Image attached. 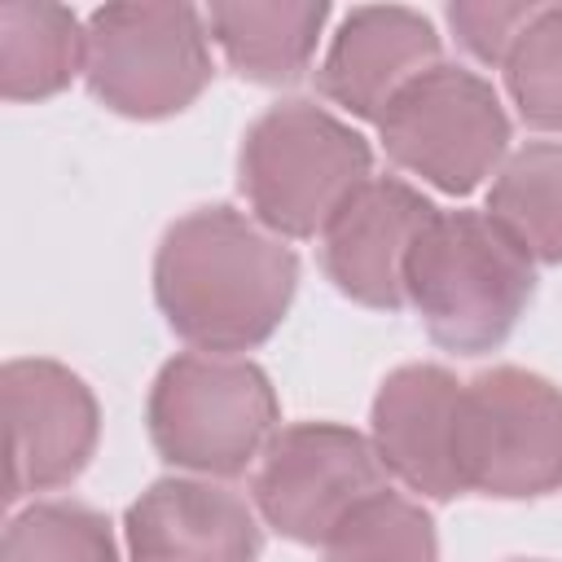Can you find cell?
<instances>
[{
    "mask_svg": "<svg viewBox=\"0 0 562 562\" xmlns=\"http://www.w3.org/2000/svg\"><path fill=\"white\" fill-rule=\"evenodd\" d=\"M83 70V26L44 0L0 4V97L48 101Z\"/></svg>",
    "mask_w": 562,
    "mask_h": 562,
    "instance_id": "9a60e30c",
    "label": "cell"
},
{
    "mask_svg": "<svg viewBox=\"0 0 562 562\" xmlns=\"http://www.w3.org/2000/svg\"><path fill=\"white\" fill-rule=\"evenodd\" d=\"M277 391L246 356L184 351L171 356L145 404L154 452L202 479H233L263 457L277 435Z\"/></svg>",
    "mask_w": 562,
    "mask_h": 562,
    "instance_id": "277c9868",
    "label": "cell"
},
{
    "mask_svg": "<svg viewBox=\"0 0 562 562\" xmlns=\"http://www.w3.org/2000/svg\"><path fill=\"white\" fill-rule=\"evenodd\" d=\"M378 136L400 171L422 176L439 193L465 198L501 171L509 114L483 75L439 61L386 105Z\"/></svg>",
    "mask_w": 562,
    "mask_h": 562,
    "instance_id": "52a82bcc",
    "label": "cell"
},
{
    "mask_svg": "<svg viewBox=\"0 0 562 562\" xmlns=\"http://www.w3.org/2000/svg\"><path fill=\"white\" fill-rule=\"evenodd\" d=\"M0 395L9 422L4 501L75 483L101 439V408L88 382L57 360L26 356L0 369Z\"/></svg>",
    "mask_w": 562,
    "mask_h": 562,
    "instance_id": "9c48e42d",
    "label": "cell"
},
{
    "mask_svg": "<svg viewBox=\"0 0 562 562\" xmlns=\"http://www.w3.org/2000/svg\"><path fill=\"white\" fill-rule=\"evenodd\" d=\"M461 382L443 364H400L382 378L369 413V439L391 479L426 501L465 496L457 465Z\"/></svg>",
    "mask_w": 562,
    "mask_h": 562,
    "instance_id": "8fae6325",
    "label": "cell"
},
{
    "mask_svg": "<svg viewBox=\"0 0 562 562\" xmlns=\"http://www.w3.org/2000/svg\"><path fill=\"white\" fill-rule=\"evenodd\" d=\"M206 13L193 4H105L83 26V79L123 119H171L211 83Z\"/></svg>",
    "mask_w": 562,
    "mask_h": 562,
    "instance_id": "5b68a950",
    "label": "cell"
},
{
    "mask_svg": "<svg viewBox=\"0 0 562 562\" xmlns=\"http://www.w3.org/2000/svg\"><path fill=\"white\" fill-rule=\"evenodd\" d=\"M435 206L400 176H373L321 233V263L338 294L360 307L400 312L408 303V255Z\"/></svg>",
    "mask_w": 562,
    "mask_h": 562,
    "instance_id": "30bf717a",
    "label": "cell"
},
{
    "mask_svg": "<svg viewBox=\"0 0 562 562\" xmlns=\"http://www.w3.org/2000/svg\"><path fill=\"white\" fill-rule=\"evenodd\" d=\"M386 465L369 435L338 422L281 426L250 479L255 514L294 544H325L338 522L386 487Z\"/></svg>",
    "mask_w": 562,
    "mask_h": 562,
    "instance_id": "ba28073f",
    "label": "cell"
},
{
    "mask_svg": "<svg viewBox=\"0 0 562 562\" xmlns=\"http://www.w3.org/2000/svg\"><path fill=\"white\" fill-rule=\"evenodd\" d=\"M514 562H540V558H514Z\"/></svg>",
    "mask_w": 562,
    "mask_h": 562,
    "instance_id": "44dd1931",
    "label": "cell"
},
{
    "mask_svg": "<svg viewBox=\"0 0 562 562\" xmlns=\"http://www.w3.org/2000/svg\"><path fill=\"white\" fill-rule=\"evenodd\" d=\"M299 290L285 237L233 206L180 215L154 255V299L171 334L198 351L237 356L277 334Z\"/></svg>",
    "mask_w": 562,
    "mask_h": 562,
    "instance_id": "6da1fadb",
    "label": "cell"
},
{
    "mask_svg": "<svg viewBox=\"0 0 562 562\" xmlns=\"http://www.w3.org/2000/svg\"><path fill=\"white\" fill-rule=\"evenodd\" d=\"M540 13L536 0H457L448 4V26L457 31V40L465 44L470 57L487 61V66H505L509 48L518 44V35L527 31V22Z\"/></svg>",
    "mask_w": 562,
    "mask_h": 562,
    "instance_id": "ffe728a7",
    "label": "cell"
},
{
    "mask_svg": "<svg viewBox=\"0 0 562 562\" xmlns=\"http://www.w3.org/2000/svg\"><path fill=\"white\" fill-rule=\"evenodd\" d=\"M501 70L518 119L536 132H562V4H540Z\"/></svg>",
    "mask_w": 562,
    "mask_h": 562,
    "instance_id": "d6986e66",
    "label": "cell"
},
{
    "mask_svg": "<svg viewBox=\"0 0 562 562\" xmlns=\"http://www.w3.org/2000/svg\"><path fill=\"white\" fill-rule=\"evenodd\" d=\"M487 215L531 263L562 268V140H531L509 154L487 189Z\"/></svg>",
    "mask_w": 562,
    "mask_h": 562,
    "instance_id": "2e32d148",
    "label": "cell"
},
{
    "mask_svg": "<svg viewBox=\"0 0 562 562\" xmlns=\"http://www.w3.org/2000/svg\"><path fill=\"white\" fill-rule=\"evenodd\" d=\"M0 562H119L110 518L79 501H35L4 527Z\"/></svg>",
    "mask_w": 562,
    "mask_h": 562,
    "instance_id": "ac0fdd59",
    "label": "cell"
},
{
    "mask_svg": "<svg viewBox=\"0 0 562 562\" xmlns=\"http://www.w3.org/2000/svg\"><path fill=\"white\" fill-rule=\"evenodd\" d=\"M435 66L439 35L426 13L404 4H360L338 22L316 88L347 114L378 123L386 105Z\"/></svg>",
    "mask_w": 562,
    "mask_h": 562,
    "instance_id": "7c38bea8",
    "label": "cell"
},
{
    "mask_svg": "<svg viewBox=\"0 0 562 562\" xmlns=\"http://www.w3.org/2000/svg\"><path fill=\"white\" fill-rule=\"evenodd\" d=\"M457 465L465 492L536 501L562 487V391L518 364L461 382Z\"/></svg>",
    "mask_w": 562,
    "mask_h": 562,
    "instance_id": "8992f818",
    "label": "cell"
},
{
    "mask_svg": "<svg viewBox=\"0 0 562 562\" xmlns=\"http://www.w3.org/2000/svg\"><path fill=\"white\" fill-rule=\"evenodd\" d=\"M369 180V140L316 101L285 97L241 136L237 184L255 220L277 237H321Z\"/></svg>",
    "mask_w": 562,
    "mask_h": 562,
    "instance_id": "3957f363",
    "label": "cell"
},
{
    "mask_svg": "<svg viewBox=\"0 0 562 562\" xmlns=\"http://www.w3.org/2000/svg\"><path fill=\"white\" fill-rule=\"evenodd\" d=\"M404 294L430 342L457 356H483L527 312L536 263L487 211H435L408 255Z\"/></svg>",
    "mask_w": 562,
    "mask_h": 562,
    "instance_id": "7a4b0ae2",
    "label": "cell"
},
{
    "mask_svg": "<svg viewBox=\"0 0 562 562\" xmlns=\"http://www.w3.org/2000/svg\"><path fill=\"white\" fill-rule=\"evenodd\" d=\"M132 562H259L255 509L211 479H158L123 518Z\"/></svg>",
    "mask_w": 562,
    "mask_h": 562,
    "instance_id": "4fadbf2b",
    "label": "cell"
},
{
    "mask_svg": "<svg viewBox=\"0 0 562 562\" xmlns=\"http://www.w3.org/2000/svg\"><path fill=\"white\" fill-rule=\"evenodd\" d=\"M329 22V4L321 0H285V4H211L206 31L220 44L224 61L250 83H294L312 66L316 40Z\"/></svg>",
    "mask_w": 562,
    "mask_h": 562,
    "instance_id": "5bb4252c",
    "label": "cell"
},
{
    "mask_svg": "<svg viewBox=\"0 0 562 562\" xmlns=\"http://www.w3.org/2000/svg\"><path fill=\"white\" fill-rule=\"evenodd\" d=\"M321 549L325 562H439L435 518L391 487L356 505Z\"/></svg>",
    "mask_w": 562,
    "mask_h": 562,
    "instance_id": "e0dca14e",
    "label": "cell"
}]
</instances>
